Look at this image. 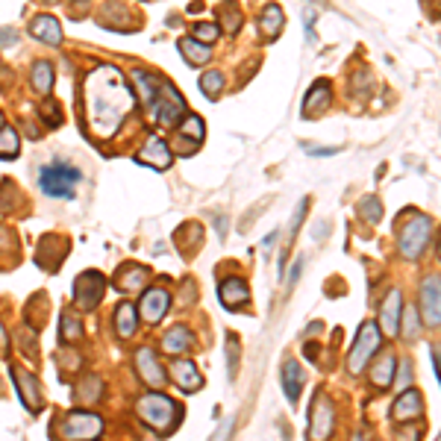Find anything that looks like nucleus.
<instances>
[{"label":"nucleus","instance_id":"nucleus-1","mask_svg":"<svg viewBox=\"0 0 441 441\" xmlns=\"http://www.w3.org/2000/svg\"><path fill=\"white\" fill-rule=\"evenodd\" d=\"M133 103L136 97L118 68L101 65L85 80V115H89V126L97 138L115 136L124 118L130 115Z\"/></svg>","mask_w":441,"mask_h":441},{"label":"nucleus","instance_id":"nucleus-2","mask_svg":"<svg viewBox=\"0 0 441 441\" xmlns=\"http://www.w3.org/2000/svg\"><path fill=\"white\" fill-rule=\"evenodd\" d=\"M136 415L145 421L150 430L168 435L180 424L182 409H180V403L174 400V397H168L162 391H150V394H141L136 400Z\"/></svg>","mask_w":441,"mask_h":441},{"label":"nucleus","instance_id":"nucleus-3","mask_svg":"<svg viewBox=\"0 0 441 441\" xmlns=\"http://www.w3.org/2000/svg\"><path fill=\"white\" fill-rule=\"evenodd\" d=\"M59 435L62 441H94L103 435V418L89 409H74L62 418Z\"/></svg>","mask_w":441,"mask_h":441},{"label":"nucleus","instance_id":"nucleus-4","mask_svg":"<svg viewBox=\"0 0 441 441\" xmlns=\"http://www.w3.org/2000/svg\"><path fill=\"white\" fill-rule=\"evenodd\" d=\"M80 182V171L74 165H62V162H53L48 168H41L38 174V186L48 197H74V189Z\"/></svg>","mask_w":441,"mask_h":441},{"label":"nucleus","instance_id":"nucleus-5","mask_svg":"<svg viewBox=\"0 0 441 441\" xmlns=\"http://www.w3.org/2000/svg\"><path fill=\"white\" fill-rule=\"evenodd\" d=\"M430 230L433 224L421 212H409V221L400 226V256L403 259H418L424 247L430 245Z\"/></svg>","mask_w":441,"mask_h":441},{"label":"nucleus","instance_id":"nucleus-6","mask_svg":"<svg viewBox=\"0 0 441 441\" xmlns=\"http://www.w3.org/2000/svg\"><path fill=\"white\" fill-rule=\"evenodd\" d=\"M379 341H382V333H379V326L374 321H365L359 326V335H356V345H353L350 350V356H347V371L350 374H359L362 368L368 365V359L377 353L379 347Z\"/></svg>","mask_w":441,"mask_h":441},{"label":"nucleus","instance_id":"nucleus-7","mask_svg":"<svg viewBox=\"0 0 441 441\" xmlns=\"http://www.w3.org/2000/svg\"><path fill=\"white\" fill-rule=\"evenodd\" d=\"M153 106H156V121L162 126H174L177 121L186 118V101H182V94L177 92L174 82H159Z\"/></svg>","mask_w":441,"mask_h":441},{"label":"nucleus","instance_id":"nucleus-8","mask_svg":"<svg viewBox=\"0 0 441 441\" xmlns=\"http://www.w3.org/2000/svg\"><path fill=\"white\" fill-rule=\"evenodd\" d=\"M103 291H106V280L103 274H97V271H85L77 277L74 282V303L85 312H92L97 303L103 301Z\"/></svg>","mask_w":441,"mask_h":441},{"label":"nucleus","instance_id":"nucleus-9","mask_svg":"<svg viewBox=\"0 0 441 441\" xmlns=\"http://www.w3.org/2000/svg\"><path fill=\"white\" fill-rule=\"evenodd\" d=\"M421 321L426 326H441V277L430 274L421 286Z\"/></svg>","mask_w":441,"mask_h":441},{"label":"nucleus","instance_id":"nucleus-10","mask_svg":"<svg viewBox=\"0 0 441 441\" xmlns=\"http://www.w3.org/2000/svg\"><path fill=\"white\" fill-rule=\"evenodd\" d=\"M335 415H333V403L326 400V394H318L312 403V418H309V438L312 441H326L333 435Z\"/></svg>","mask_w":441,"mask_h":441},{"label":"nucleus","instance_id":"nucleus-11","mask_svg":"<svg viewBox=\"0 0 441 441\" xmlns=\"http://www.w3.org/2000/svg\"><path fill=\"white\" fill-rule=\"evenodd\" d=\"M136 368H138L141 382H147L153 391L165 389V368H162V362H159V356H156L153 347L136 350Z\"/></svg>","mask_w":441,"mask_h":441},{"label":"nucleus","instance_id":"nucleus-12","mask_svg":"<svg viewBox=\"0 0 441 441\" xmlns=\"http://www.w3.org/2000/svg\"><path fill=\"white\" fill-rule=\"evenodd\" d=\"M136 159L145 162V165H150V168H156V171H165V168H171V162H174V153H171V147H168L165 138L150 136V138L145 141V147L138 150Z\"/></svg>","mask_w":441,"mask_h":441},{"label":"nucleus","instance_id":"nucleus-13","mask_svg":"<svg viewBox=\"0 0 441 441\" xmlns=\"http://www.w3.org/2000/svg\"><path fill=\"white\" fill-rule=\"evenodd\" d=\"M171 306V291L168 289H147L145 297H141V318H145L147 324H159L165 318V312Z\"/></svg>","mask_w":441,"mask_h":441},{"label":"nucleus","instance_id":"nucleus-14","mask_svg":"<svg viewBox=\"0 0 441 441\" xmlns=\"http://www.w3.org/2000/svg\"><path fill=\"white\" fill-rule=\"evenodd\" d=\"M12 377H15V382H18V394H21L24 406L30 409L33 415H38L41 412V386H38L36 374L21 371V368H12Z\"/></svg>","mask_w":441,"mask_h":441},{"label":"nucleus","instance_id":"nucleus-15","mask_svg":"<svg viewBox=\"0 0 441 441\" xmlns=\"http://www.w3.org/2000/svg\"><path fill=\"white\" fill-rule=\"evenodd\" d=\"M218 301H221L226 309H245V306L250 303V289H247V282L241 280V277L224 280L221 289H218Z\"/></svg>","mask_w":441,"mask_h":441},{"label":"nucleus","instance_id":"nucleus-16","mask_svg":"<svg viewBox=\"0 0 441 441\" xmlns=\"http://www.w3.org/2000/svg\"><path fill=\"white\" fill-rule=\"evenodd\" d=\"M400 309H403V294L397 289H391L386 294V301H382V309H379V324L389 335L400 333Z\"/></svg>","mask_w":441,"mask_h":441},{"label":"nucleus","instance_id":"nucleus-17","mask_svg":"<svg viewBox=\"0 0 441 441\" xmlns=\"http://www.w3.org/2000/svg\"><path fill=\"white\" fill-rule=\"evenodd\" d=\"M171 379H174L182 391H201V386H203V374L197 371V365L189 359L171 362Z\"/></svg>","mask_w":441,"mask_h":441},{"label":"nucleus","instance_id":"nucleus-18","mask_svg":"<svg viewBox=\"0 0 441 441\" xmlns=\"http://www.w3.org/2000/svg\"><path fill=\"white\" fill-rule=\"evenodd\" d=\"M424 412V397H421V391H415V389H406L400 397L394 400V406H391V415H394V421H415L418 415Z\"/></svg>","mask_w":441,"mask_h":441},{"label":"nucleus","instance_id":"nucleus-19","mask_svg":"<svg viewBox=\"0 0 441 441\" xmlns=\"http://www.w3.org/2000/svg\"><path fill=\"white\" fill-rule=\"evenodd\" d=\"M280 379H282V391H286V397H289V400H291V403H297V400H301V391H303V382H306L301 362L286 359V365H282V374H280Z\"/></svg>","mask_w":441,"mask_h":441},{"label":"nucleus","instance_id":"nucleus-20","mask_svg":"<svg viewBox=\"0 0 441 441\" xmlns=\"http://www.w3.org/2000/svg\"><path fill=\"white\" fill-rule=\"evenodd\" d=\"M330 82H324V80H318L312 89L306 92V97H303V115L306 118H315L318 112H324V106L330 103Z\"/></svg>","mask_w":441,"mask_h":441},{"label":"nucleus","instance_id":"nucleus-21","mask_svg":"<svg viewBox=\"0 0 441 441\" xmlns=\"http://www.w3.org/2000/svg\"><path fill=\"white\" fill-rule=\"evenodd\" d=\"M282 24H286V15H282V9L277 3H268L262 9V15H259V33L268 38V41H274L280 33H282Z\"/></svg>","mask_w":441,"mask_h":441},{"label":"nucleus","instance_id":"nucleus-22","mask_svg":"<svg viewBox=\"0 0 441 441\" xmlns=\"http://www.w3.org/2000/svg\"><path fill=\"white\" fill-rule=\"evenodd\" d=\"M136 306L133 303H121V306H115V333H118V338H133L136 335V330H138V315H136Z\"/></svg>","mask_w":441,"mask_h":441},{"label":"nucleus","instance_id":"nucleus-23","mask_svg":"<svg viewBox=\"0 0 441 441\" xmlns=\"http://www.w3.org/2000/svg\"><path fill=\"white\" fill-rule=\"evenodd\" d=\"M30 33L38 38V41H48V45H59L62 41V27L53 15H38L33 24H30Z\"/></svg>","mask_w":441,"mask_h":441},{"label":"nucleus","instance_id":"nucleus-24","mask_svg":"<svg viewBox=\"0 0 441 441\" xmlns=\"http://www.w3.org/2000/svg\"><path fill=\"white\" fill-rule=\"evenodd\" d=\"M191 347V330L186 324H174L162 338V350L165 353H186Z\"/></svg>","mask_w":441,"mask_h":441},{"label":"nucleus","instance_id":"nucleus-25","mask_svg":"<svg viewBox=\"0 0 441 441\" xmlns=\"http://www.w3.org/2000/svg\"><path fill=\"white\" fill-rule=\"evenodd\" d=\"M147 277H150L147 268L124 265L121 271H118V277H115V282H118V289H121V291H138V289H141V282H145Z\"/></svg>","mask_w":441,"mask_h":441},{"label":"nucleus","instance_id":"nucleus-26","mask_svg":"<svg viewBox=\"0 0 441 441\" xmlns=\"http://www.w3.org/2000/svg\"><path fill=\"white\" fill-rule=\"evenodd\" d=\"M59 338L65 341V345H77V341H82V321L71 309H65V315L59 321Z\"/></svg>","mask_w":441,"mask_h":441},{"label":"nucleus","instance_id":"nucleus-27","mask_svg":"<svg viewBox=\"0 0 441 441\" xmlns=\"http://www.w3.org/2000/svg\"><path fill=\"white\" fill-rule=\"evenodd\" d=\"M103 397V379L101 377H85L77 386V400L80 403H94Z\"/></svg>","mask_w":441,"mask_h":441},{"label":"nucleus","instance_id":"nucleus-28","mask_svg":"<svg viewBox=\"0 0 441 441\" xmlns=\"http://www.w3.org/2000/svg\"><path fill=\"white\" fill-rule=\"evenodd\" d=\"M180 50L186 56V62H191V65H203L209 59V45H201L194 38H180Z\"/></svg>","mask_w":441,"mask_h":441},{"label":"nucleus","instance_id":"nucleus-29","mask_svg":"<svg viewBox=\"0 0 441 441\" xmlns=\"http://www.w3.org/2000/svg\"><path fill=\"white\" fill-rule=\"evenodd\" d=\"M33 89L38 94H48L53 89V65L50 62H36L33 65Z\"/></svg>","mask_w":441,"mask_h":441},{"label":"nucleus","instance_id":"nucleus-30","mask_svg":"<svg viewBox=\"0 0 441 441\" xmlns=\"http://www.w3.org/2000/svg\"><path fill=\"white\" fill-rule=\"evenodd\" d=\"M394 368H397V359H394V356H382L379 365H374V371H371L374 386L389 389V386H391V377H394Z\"/></svg>","mask_w":441,"mask_h":441},{"label":"nucleus","instance_id":"nucleus-31","mask_svg":"<svg viewBox=\"0 0 441 441\" xmlns=\"http://www.w3.org/2000/svg\"><path fill=\"white\" fill-rule=\"evenodd\" d=\"M136 85H138V92H141V101H145L147 106H153L156 92H159V80L150 77L147 71H136Z\"/></svg>","mask_w":441,"mask_h":441},{"label":"nucleus","instance_id":"nucleus-32","mask_svg":"<svg viewBox=\"0 0 441 441\" xmlns=\"http://www.w3.org/2000/svg\"><path fill=\"white\" fill-rule=\"evenodd\" d=\"M0 156L3 159H15L18 156V133L12 126H0Z\"/></svg>","mask_w":441,"mask_h":441},{"label":"nucleus","instance_id":"nucleus-33","mask_svg":"<svg viewBox=\"0 0 441 441\" xmlns=\"http://www.w3.org/2000/svg\"><path fill=\"white\" fill-rule=\"evenodd\" d=\"M221 89H224V74H221V71H209V74L201 77V92L206 97H218Z\"/></svg>","mask_w":441,"mask_h":441},{"label":"nucleus","instance_id":"nucleus-34","mask_svg":"<svg viewBox=\"0 0 441 441\" xmlns=\"http://www.w3.org/2000/svg\"><path fill=\"white\" fill-rule=\"evenodd\" d=\"M203 118L201 115H186L182 118V136H191L194 138V145H201L203 141Z\"/></svg>","mask_w":441,"mask_h":441},{"label":"nucleus","instance_id":"nucleus-35","mask_svg":"<svg viewBox=\"0 0 441 441\" xmlns=\"http://www.w3.org/2000/svg\"><path fill=\"white\" fill-rule=\"evenodd\" d=\"M226 368H230V379H236V371H238V338L230 333L226 335Z\"/></svg>","mask_w":441,"mask_h":441},{"label":"nucleus","instance_id":"nucleus-36","mask_svg":"<svg viewBox=\"0 0 441 441\" xmlns=\"http://www.w3.org/2000/svg\"><path fill=\"white\" fill-rule=\"evenodd\" d=\"M194 41H201V45H209V41L218 38V24H194Z\"/></svg>","mask_w":441,"mask_h":441},{"label":"nucleus","instance_id":"nucleus-37","mask_svg":"<svg viewBox=\"0 0 441 441\" xmlns=\"http://www.w3.org/2000/svg\"><path fill=\"white\" fill-rule=\"evenodd\" d=\"M359 212H362V218H365L368 224H374V221H379V215H382V203L377 201V197H368V201H362Z\"/></svg>","mask_w":441,"mask_h":441},{"label":"nucleus","instance_id":"nucleus-38","mask_svg":"<svg viewBox=\"0 0 441 441\" xmlns=\"http://www.w3.org/2000/svg\"><path fill=\"white\" fill-rule=\"evenodd\" d=\"M224 27H226V33H238V27H241V15L238 12H233V6H224Z\"/></svg>","mask_w":441,"mask_h":441},{"label":"nucleus","instance_id":"nucleus-39","mask_svg":"<svg viewBox=\"0 0 441 441\" xmlns=\"http://www.w3.org/2000/svg\"><path fill=\"white\" fill-rule=\"evenodd\" d=\"M403 326H406V330H403V333H406V338H418V326H421V315H418V312H415V309H409V312H406V324H403Z\"/></svg>","mask_w":441,"mask_h":441},{"label":"nucleus","instance_id":"nucleus-40","mask_svg":"<svg viewBox=\"0 0 441 441\" xmlns=\"http://www.w3.org/2000/svg\"><path fill=\"white\" fill-rule=\"evenodd\" d=\"M41 118H45V121H50L53 126H59V124H62V112H59V106H56V103L50 101V103H45V106H41Z\"/></svg>","mask_w":441,"mask_h":441},{"label":"nucleus","instance_id":"nucleus-41","mask_svg":"<svg viewBox=\"0 0 441 441\" xmlns=\"http://www.w3.org/2000/svg\"><path fill=\"white\" fill-rule=\"evenodd\" d=\"M394 371H397V386L409 389V386H412V365H409V362H400V368H394Z\"/></svg>","mask_w":441,"mask_h":441},{"label":"nucleus","instance_id":"nucleus-42","mask_svg":"<svg viewBox=\"0 0 441 441\" xmlns=\"http://www.w3.org/2000/svg\"><path fill=\"white\" fill-rule=\"evenodd\" d=\"M421 426L418 424H412V426H403L400 433H397V441H421Z\"/></svg>","mask_w":441,"mask_h":441},{"label":"nucleus","instance_id":"nucleus-43","mask_svg":"<svg viewBox=\"0 0 441 441\" xmlns=\"http://www.w3.org/2000/svg\"><path fill=\"white\" fill-rule=\"evenodd\" d=\"M433 359H435V374H438V379H441V345L433 347Z\"/></svg>","mask_w":441,"mask_h":441},{"label":"nucleus","instance_id":"nucleus-44","mask_svg":"<svg viewBox=\"0 0 441 441\" xmlns=\"http://www.w3.org/2000/svg\"><path fill=\"white\" fill-rule=\"evenodd\" d=\"M303 350H306L309 359H318V345H309V347H303Z\"/></svg>","mask_w":441,"mask_h":441},{"label":"nucleus","instance_id":"nucleus-45","mask_svg":"<svg viewBox=\"0 0 441 441\" xmlns=\"http://www.w3.org/2000/svg\"><path fill=\"white\" fill-rule=\"evenodd\" d=\"M274 238H277V233H271V236H268V238L262 241V247H265V250H271V247H274Z\"/></svg>","mask_w":441,"mask_h":441},{"label":"nucleus","instance_id":"nucleus-46","mask_svg":"<svg viewBox=\"0 0 441 441\" xmlns=\"http://www.w3.org/2000/svg\"><path fill=\"white\" fill-rule=\"evenodd\" d=\"M0 347H6V330H3V324H0Z\"/></svg>","mask_w":441,"mask_h":441},{"label":"nucleus","instance_id":"nucleus-47","mask_svg":"<svg viewBox=\"0 0 441 441\" xmlns=\"http://www.w3.org/2000/svg\"><path fill=\"white\" fill-rule=\"evenodd\" d=\"M438 259H441V233H438Z\"/></svg>","mask_w":441,"mask_h":441},{"label":"nucleus","instance_id":"nucleus-48","mask_svg":"<svg viewBox=\"0 0 441 441\" xmlns=\"http://www.w3.org/2000/svg\"><path fill=\"white\" fill-rule=\"evenodd\" d=\"M312 3H318V0H312Z\"/></svg>","mask_w":441,"mask_h":441},{"label":"nucleus","instance_id":"nucleus-49","mask_svg":"<svg viewBox=\"0 0 441 441\" xmlns=\"http://www.w3.org/2000/svg\"><path fill=\"white\" fill-rule=\"evenodd\" d=\"M438 441H441V435H438Z\"/></svg>","mask_w":441,"mask_h":441}]
</instances>
